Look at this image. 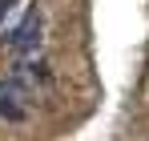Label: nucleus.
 Returning a JSON list of instances; mask_svg holds the SVG:
<instances>
[{"mask_svg": "<svg viewBox=\"0 0 149 141\" xmlns=\"http://www.w3.org/2000/svg\"><path fill=\"white\" fill-rule=\"evenodd\" d=\"M0 117H4V121H12V125L28 117V109L16 101V93L8 89V81H0Z\"/></svg>", "mask_w": 149, "mask_h": 141, "instance_id": "obj_3", "label": "nucleus"}, {"mask_svg": "<svg viewBox=\"0 0 149 141\" xmlns=\"http://www.w3.org/2000/svg\"><path fill=\"white\" fill-rule=\"evenodd\" d=\"M12 81L20 85V89H32V85H49V69L40 65V61H20L16 69H12Z\"/></svg>", "mask_w": 149, "mask_h": 141, "instance_id": "obj_2", "label": "nucleus"}, {"mask_svg": "<svg viewBox=\"0 0 149 141\" xmlns=\"http://www.w3.org/2000/svg\"><path fill=\"white\" fill-rule=\"evenodd\" d=\"M40 36H45V16H40V8H36V12H28L24 24L8 36V48H12V52H20V57H28V52H36V48H40Z\"/></svg>", "mask_w": 149, "mask_h": 141, "instance_id": "obj_1", "label": "nucleus"}, {"mask_svg": "<svg viewBox=\"0 0 149 141\" xmlns=\"http://www.w3.org/2000/svg\"><path fill=\"white\" fill-rule=\"evenodd\" d=\"M12 4H16V0H0V20H4V16L12 12Z\"/></svg>", "mask_w": 149, "mask_h": 141, "instance_id": "obj_4", "label": "nucleus"}]
</instances>
